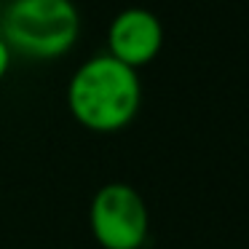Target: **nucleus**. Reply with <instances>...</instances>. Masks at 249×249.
Masks as SVG:
<instances>
[{
	"mask_svg": "<svg viewBox=\"0 0 249 249\" xmlns=\"http://www.w3.org/2000/svg\"><path fill=\"white\" fill-rule=\"evenodd\" d=\"M142 86L134 67L113 54H99L75 70L67 89L70 113L81 126L99 134L124 129L140 110Z\"/></svg>",
	"mask_w": 249,
	"mask_h": 249,
	"instance_id": "1",
	"label": "nucleus"
},
{
	"mask_svg": "<svg viewBox=\"0 0 249 249\" xmlns=\"http://www.w3.org/2000/svg\"><path fill=\"white\" fill-rule=\"evenodd\" d=\"M81 19L72 0H11L3 17L6 43L30 56H56L70 49Z\"/></svg>",
	"mask_w": 249,
	"mask_h": 249,
	"instance_id": "2",
	"label": "nucleus"
},
{
	"mask_svg": "<svg viewBox=\"0 0 249 249\" xmlns=\"http://www.w3.org/2000/svg\"><path fill=\"white\" fill-rule=\"evenodd\" d=\"M89 228L102 249H142L150 231L145 198L129 182H107L94 193Z\"/></svg>",
	"mask_w": 249,
	"mask_h": 249,
	"instance_id": "3",
	"label": "nucleus"
},
{
	"mask_svg": "<svg viewBox=\"0 0 249 249\" xmlns=\"http://www.w3.org/2000/svg\"><path fill=\"white\" fill-rule=\"evenodd\" d=\"M110 54L129 67H140L158 54L163 27L147 8H126L110 24Z\"/></svg>",
	"mask_w": 249,
	"mask_h": 249,
	"instance_id": "4",
	"label": "nucleus"
},
{
	"mask_svg": "<svg viewBox=\"0 0 249 249\" xmlns=\"http://www.w3.org/2000/svg\"><path fill=\"white\" fill-rule=\"evenodd\" d=\"M8 59H11V51H8V43L3 38H0V78L6 75L8 70Z\"/></svg>",
	"mask_w": 249,
	"mask_h": 249,
	"instance_id": "5",
	"label": "nucleus"
}]
</instances>
